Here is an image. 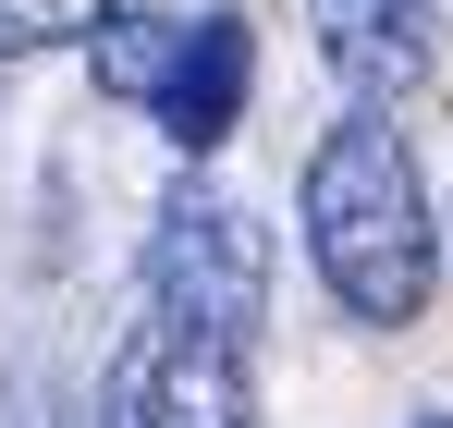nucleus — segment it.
<instances>
[{"label":"nucleus","instance_id":"1","mask_svg":"<svg viewBox=\"0 0 453 428\" xmlns=\"http://www.w3.org/2000/svg\"><path fill=\"white\" fill-rule=\"evenodd\" d=\"M306 245H319V282L343 294V318L404 331L429 306V196H417V159L392 123H343L306 159Z\"/></svg>","mask_w":453,"mask_h":428},{"label":"nucleus","instance_id":"2","mask_svg":"<svg viewBox=\"0 0 453 428\" xmlns=\"http://www.w3.org/2000/svg\"><path fill=\"white\" fill-rule=\"evenodd\" d=\"M148 306L159 318H184V331H209V343H257V306H270V245H257V220L233 209V196H172L148 233Z\"/></svg>","mask_w":453,"mask_h":428},{"label":"nucleus","instance_id":"3","mask_svg":"<svg viewBox=\"0 0 453 428\" xmlns=\"http://www.w3.org/2000/svg\"><path fill=\"white\" fill-rule=\"evenodd\" d=\"M111 428H257L245 343H209V331L148 306V331L111 355Z\"/></svg>","mask_w":453,"mask_h":428},{"label":"nucleus","instance_id":"4","mask_svg":"<svg viewBox=\"0 0 453 428\" xmlns=\"http://www.w3.org/2000/svg\"><path fill=\"white\" fill-rule=\"evenodd\" d=\"M306 25H319V50L331 73L356 86V98H404L417 73H429V0H306Z\"/></svg>","mask_w":453,"mask_h":428},{"label":"nucleus","instance_id":"5","mask_svg":"<svg viewBox=\"0 0 453 428\" xmlns=\"http://www.w3.org/2000/svg\"><path fill=\"white\" fill-rule=\"evenodd\" d=\"M245 73H257V50H245V25L233 12H209V25H184V50H172V86H159V135L184 147H221L233 111H245Z\"/></svg>","mask_w":453,"mask_h":428},{"label":"nucleus","instance_id":"6","mask_svg":"<svg viewBox=\"0 0 453 428\" xmlns=\"http://www.w3.org/2000/svg\"><path fill=\"white\" fill-rule=\"evenodd\" d=\"M172 50H184V25H159V12H98V86H111V98L159 111V86H172Z\"/></svg>","mask_w":453,"mask_h":428},{"label":"nucleus","instance_id":"7","mask_svg":"<svg viewBox=\"0 0 453 428\" xmlns=\"http://www.w3.org/2000/svg\"><path fill=\"white\" fill-rule=\"evenodd\" d=\"M98 0H0V50H50V37H86Z\"/></svg>","mask_w":453,"mask_h":428}]
</instances>
